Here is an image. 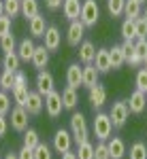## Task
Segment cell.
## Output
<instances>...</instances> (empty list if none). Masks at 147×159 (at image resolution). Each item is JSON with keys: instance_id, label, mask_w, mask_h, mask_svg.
<instances>
[{"instance_id": "obj_50", "label": "cell", "mask_w": 147, "mask_h": 159, "mask_svg": "<svg viewBox=\"0 0 147 159\" xmlns=\"http://www.w3.org/2000/svg\"><path fill=\"white\" fill-rule=\"evenodd\" d=\"M2 159H19V157H17V153H7Z\"/></svg>"}, {"instance_id": "obj_7", "label": "cell", "mask_w": 147, "mask_h": 159, "mask_svg": "<svg viewBox=\"0 0 147 159\" xmlns=\"http://www.w3.org/2000/svg\"><path fill=\"white\" fill-rule=\"evenodd\" d=\"M30 117V112L26 110V106H17L15 104V108H11V127L15 132H22L24 134L26 129H28V119Z\"/></svg>"}, {"instance_id": "obj_57", "label": "cell", "mask_w": 147, "mask_h": 159, "mask_svg": "<svg viewBox=\"0 0 147 159\" xmlns=\"http://www.w3.org/2000/svg\"><path fill=\"white\" fill-rule=\"evenodd\" d=\"M0 89H2V85H0Z\"/></svg>"}, {"instance_id": "obj_23", "label": "cell", "mask_w": 147, "mask_h": 159, "mask_svg": "<svg viewBox=\"0 0 147 159\" xmlns=\"http://www.w3.org/2000/svg\"><path fill=\"white\" fill-rule=\"evenodd\" d=\"M62 102H64V108L66 110H75L77 104H79V93H77V89L66 85V89L62 91Z\"/></svg>"}, {"instance_id": "obj_27", "label": "cell", "mask_w": 147, "mask_h": 159, "mask_svg": "<svg viewBox=\"0 0 147 159\" xmlns=\"http://www.w3.org/2000/svg\"><path fill=\"white\" fill-rule=\"evenodd\" d=\"M22 15L30 21L38 15V0H22Z\"/></svg>"}, {"instance_id": "obj_37", "label": "cell", "mask_w": 147, "mask_h": 159, "mask_svg": "<svg viewBox=\"0 0 147 159\" xmlns=\"http://www.w3.org/2000/svg\"><path fill=\"white\" fill-rule=\"evenodd\" d=\"M34 159H53L51 147L47 142H38V147L34 148Z\"/></svg>"}, {"instance_id": "obj_10", "label": "cell", "mask_w": 147, "mask_h": 159, "mask_svg": "<svg viewBox=\"0 0 147 159\" xmlns=\"http://www.w3.org/2000/svg\"><path fill=\"white\" fill-rule=\"evenodd\" d=\"M87 100H90V104H92L94 110H100L105 106V102H107V87L98 83L92 89H87Z\"/></svg>"}, {"instance_id": "obj_41", "label": "cell", "mask_w": 147, "mask_h": 159, "mask_svg": "<svg viewBox=\"0 0 147 159\" xmlns=\"http://www.w3.org/2000/svg\"><path fill=\"white\" fill-rule=\"evenodd\" d=\"M135 24H136V38H147V19L139 17V19H135Z\"/></svg>"}, {"instance_id": "obj_16", "label": "cell", "mask_w": 147, "mask_h": 159, "mask_svg": "<svg viewBox=\"0 0 147 159\" xmlns=\"http://www.w3.org/2000/svg\"><path fill=\"white\" fill-rule=\"evenodd\" d=\"M107 147H109V155H111V159H124L126 157V142H124L122 138H109L107 140Z\"/></svg>"}, {"instance_id": "obj_14", "label": "cell", "mask_w": 147, "mask_h": 159, "mask_svg": "<svg viewBox=\"0 0 147 159\" xmlns=\"http://www.w3.org/2000/svg\"><path fill=\"white\" fill-rule=\"evenodd\" d=\"M66 85L75 89L83 85V68H79V64H71L66 68Z\"/></svg>"}, {"instance_id": "obj_51", "label": "cell", "mask_w": 147, "mask_h": 159, "mask_svg": "<svg viewBox=\"0 0 147 159\" xmlns=\"http://www.w3.org/2000/svg\"><path fill=\"white\" fill-rule=\"evenodd\" d=\"M4 15V0H0V17Z\"/></svg>"}, {"instance_id": "obj_29", "label": "cell", "mask_w": 147, "mask_h": 159, "mask_svg": "<svg viewBox=\"0 0 147 159\" xmlns=\"http://www.w3.org/2000/svg\"><path fill=\"white\" fill-rule=\"evenodd\" d=\"M124 7H126V0H107V11L111 17L124 15Z\"/></svg>"}, {"instance_id": "obj_20", "label": "cell", "mask_w": 147, "mask_h": 159, "mask_svg": "<svg viewBox=\"0 0 147 159\" xmlns=\"http://www.w3.org/2000/svg\"><path fill=\"white\" fill-rule=\"evenodd\" d=\"M81 0H64V4H62V13H64V17L68 19V21H75V19H79V15H81Z\"/></svg>"}, {"instance_id": "obj_26", "label": "cell", "mask_w": 147, "mask_h": 159, "mask_svg": "<svg viewBox=\"0 0 147 159\" xmlns=\"http://www.w3.org/2000/svg\"><path fill=\"white\" fill-rule=\"evenodd\" d=\"M19 55H17V51H13V53H4V57H2V68L4 70H11V72H17L19 70Z\"/></svg>"}, {"instance_id": "obj_22", "label": "cell", "mask_w": 147, "mask_h": 159, "mask_svg": "<svg viewBox=\"0 0 147 159\" xmlns=\"http://www.w3.org/2000/svg\"><path fill=\"white\" fill-rule=\"evenodd\" d=\"M98 76H100V70L94 64H86L83 66V87L92 89L94 85H98Z\"/></svg>"}, {"instance_id": "obj_12", "label": "cell", "mask_w": 147, "mask_h": 159, "mask_svg": "<svg viewBox=\"0 0 147 159\" xmlns=\"http://www.w3.org/2000/svg\"><path fill=\"white\" fill-rule=\"evenodd\" d=\"M128 108H130V112H135V115H141L147 108V93L145 91L135 89L130 93V100H128Z\"/></svg>"}, {"instance_id": "obj_47", "label": "cell", "mask_w": 147, "mask_h": 159, "mask_svg": "<svg viewBox=\"0 0 147 159\" xmlns=\"http://www.w3.org/2000/svg\"><path fill=\"white\" fill-rule=\"evenodd\" d=\"M62 4H64V0H45V7L49 11H58V9H62Z\"/></svg>"}, {"instance_id": "obj_33", "label": "cell", "mask_w": 147, "mask_h": 159, "mask_svg": "<svg viewBox=\"0 0 147 159\" xmlns=\"http://www.w3.org/2000/svg\"><path fill=\"white\" fill-rule=\"evenodd\" d=\"M0 85H2V89L4 91H9V89H15V72H11V70H2V74H0Z\"/></svg>"}, {"instance_id": "obj_38", "label": "cell", "mask_w": 147, "mask_h": 159, "mask_svg": "<svg viewBox=\"0 0 147 159\" xmlns=\"http://www.w3.org/2000/svg\"><path fill=\"white\" fill-rule=\"evenodd\" d=\"M11 112V98H9V93L4 91V89H0V115H9Z\"/></svg>"}, {"instance_id": "obj_13", "label": "cell", "mask_w": 147, "mask_h": 159, "mask_svg": "<svg viewBox=\"0 0 147 159\" xmlns=\"http://www.w3.org/2000/svg\"><path fill=\"white\" fill-rule=\"evenodd\" d=\"M43 108H45V98H43L38 91H30V93H28V102H26V110L37 117V115L43 112Z\"/></svg>"}, {"instance_id": "obj_8", "label": "cell", "mask_w": 147, "mask_h": 159, "mask_svg": "<svg viewBox=\"0 0 147 159\" xmlns=\"http://www.w3.org/2000/svg\"><path fill=\"white\" fill-rule=\"evenodd\" d=\"M83 34H86V25L81 19H75L71 21L68 25V32H66V43L71 45V47H79L81 43H83Z\"/></svg>"}, {"instance_id": "obj_40", "label": "cell", "mask_w": 147, "mask_h": 159, "mask_svg": "<svg viewBox=\"0 0 147 159\" xmlns=\"http://www.w3.org/2000/svg\"><path fill=\"white\" fill-rule=\"evenodd\" d=\"M135 85H136V89H141V91H145V93H147V70H145V68H141V70L136 72Z\"/></svg>"}, {"instance_id": "obj_15", "label": "cell", "mask_w": 147, "mask_h": 159, "mask_svg": "<svg viewBox=\"0 0 147 159\" xmlns=\"http://www.w3.org/2000/svg\"><path fill=\"white\" fill-rule=\"evenodd\" d=\"M28 28H30V34H32V38H43L49 25H47V21H45V17L38 13L37 17H32V19L28 21Z\"/></svg>"}, {"instance_id": "obj_9", "label": "cell", "mask_w": 147, "mask_h": 159, "mask_svg": "<svg viewBox=\"0 0 147 159\" xmlns=\"http://www.w3.org/2000/svg\"><path fill=\"white\" fill-rule=\"evenodd\" d=\"M56 89V79H53V74L49 72V70H38L37 74V91L45 98L47 93H51Z\"/></svg>"}, {"instance_id": "obj_11", "label": "cell", "mask_w": 147, "mask_h": 159, "mask_svg": "<svg viewBox=\"0 0 147 159\" xmlns=\"http://www.w3.org/2000/svg\"><path fill=\"white\" fill-rule=\"evenodd\" d=\"M43 45L47 47L49 53H53V51L60 49L62 34H60V30H58L56 25H49V28H47V32H45V36H43Z\"/></svg>"}, {"instance_id": "obj_25", "label": "cell", "mask_w": 147, "mask_h": 159, "mask_svg": "<svg viewBox=\"0 0 147 159\" xmlns=\"http://www.w3.org/2000/svg\"><path fill=\"white\" fill-rule=\"evenodd\" d=\"M109 55H111V66H113V70L122 68L124 64H126V55H124L122 45H113V49H109Z\"/></svg>"}, {"instance_id": "obj_34", "label": "cell", "mask_w": 147, "mask_h": 159, "mask_svg": "<svg viewBox=\"0 0 147 159\" xmlns=\"http://www.w3.org/2000/svg\"><path fill=\"white\" fill-rule=\"evenodd\" d=\"M0 49L4 53H13L17 51V40H15V34H7V36L0 38Z\"/></svg>"}, {"instance_id": "obj_18", "label": "cell", "mask_w": 147, "mask_h": 159, "mask_svg": "<svg viewBox=\"0 0 147 159\" xmlns=\"http://www.w3.org/2000/svg\"><path fill=\"white\" fill-rule=\"evenodd\" d=\"M37 70H45L49 64V51L45 45H37V49H34V55H32V61H30Z\"/></svg>"}, {"instance_id": "obj_6", "label": "cell", "mask_w": 147, "mask_h": 159, "mask_svg": "<svg viewBox=\"0 0 147 159\" xmlns=\"http://www.w3.org/2000/svg\"><path fill=\"white\" fill-rule=\"evenodd\" d=\"M73 142H75V140H73V134H71L68 129L60 127V129L53 134V142H51V144H53V151L62 155V153L73 151Z\"/></svg>"}, {"instance_id": "obj_35", "label": "cell", "mask_w": 147, "mask_h": 159, "mask_svg": "<svg viewBox=\"0 0 147 159\" xmlns=\"http://www.w3.org/2000/svg\"><path fill=\"white\" fill-rule=\"evenodd\" d=\"M77 157L79 159H94V144L86 140L83 144H79L77 147Z\"/></svg>"}, {"instance_id": "obj_54", "label": "cell", "mask_w": 147, "mask_h": 159, "mask_svg": "<svg viewBox=\"0 0 147 159\" xmlns=\"http://www.w3.org/2000/svg\"><path fill=\"white\" fill-rule=\"evenodd\" d=\"M139 2H141V4H145V2H147V0H139Z\"/></svg>"}, {"instance_id": "obj_1", "label": "cell", "mask_w": 147, "mask_h": 159, "mask_svg": "<svg viewBox=\"0 0 147 159\" xmlns=\"http://www.w3.org/2000/svg\"><path fill=\"white\" fill-rule=\"evenodd\" d=\"M71 134H73L75 144H83L86 140H90V129H87V121L83 117V112H73L71 115Z\"/></svg>"}, {"instance_id": "obj_56", "label": "cell", "mask_w": 147, "mask_h": 159, "mask_svg": "<svg viewBox=\"0 0 147 159\" xmlns=\"http://www.w3.org/2000/svg\"><path fill=\"white\" fill-rule=\"evenodd\" d=\"M0 159H2V155H0Z\"/></svg>"}, {"instance_id": "obj_53", "label": "cell", "mask_w": 147, "mask_h": 159, "mask_svg": "<svg viewBox=\"0 0 147 159\" xmlns=\"http://www.w3.org/2000/svg\"><path fill=\"white\" fill-rule=\"evenodd\" d=\"M143 17H145V19H147V9H145V13H143Z\"/></svg>"}, {"instance_id": "obj_36", "label": "cell", "mask_w": 147, "mask_h": 159, "mask_svg": "<svg viewBox=\"0 0 147 159\" xmlns=\"http://www.w3.org/2000/svg\"><path fill=\"white\" fill-rule=\"evenodd\" d=\"M130 159H147V144L145 142H135L130 147Z\"/></svg>"}, {"instance_id": "obj_4", "label": "cell", "mask_w": 147, "mask_h": 159, "mask_svg": "<svg viewBox=\"0 0 147 159\" xmlns=\"http://www.w3.org/2000/svg\"><path fill=\"white\" fill-rule=\"evenodd\" d=\"M109 117H111V121H113V127H115V129L124 127L126 121H128V117H130L128 102H126V100H117V102H113V106H111V110H109Z\"/></svg>"}, {"instance_id": "obj_5", "label": "cell", "mask_w": 147, "mask_h": 159, "mask_svg": "<svg viewBox=\"0 0 147 159\" xmlns=\"http://www.w3.org/2000/svg\"><path fill=\"white\" fill-rule=\"evenodd\" d=\"M64 110V102H62V93L60 91H51L45 96V112L49 115V119H58Z\"/></svg>"}, {"instance_id": "obj_32", "label": "cell", "mask_w": 147, "mask_h": 159, "mask_svg": "<svg viewBox=\"0 0 147 159\" xmlns=\"http://www.w3.org/2000/svg\"><path fill=\"white\" fill-rule=\"evenodd\" d=\"M28 93H30L28 85L15 87V89H13V100H15V104H17V106H26V102H28Z\"/></svg>"}, {"instance_id": "obj_39", "label": "cell", "mask_w": 147, "mask_h": 159, "mask_svg": "<svg viewBox=\"0 0 147 159\" xmlns=\"http://www.w3.org/2000/svg\"><path fill=\"white\" fill-rule=\"evenodd\" d=\"M94 159H111L109 155V147H107V142H98L96 147H94Z\"/></svg>"}, {"instance_id": "obj_28", "label": "cell", "mask_w": 147, "mask_h": 159, "mask_svg": "<svg viewBox=\"0 0 147 159\" xmlns=\"http://www.w3.org/2000/svg\"><path fill=\"white\" fill-rule=\"evenodd\" d=\"M120 32H122L124 40H136V24L132 19H126L120 28Z\"/></svg>"}, {"instance_id": "obj_46", "label": "cell", "mask_w": 147, "mask_h": 159, "mask_svg": "<svg viewBox=\"0 0 147 159\" xmlns=\"http://www.w3.org/2000/svg\"><path fill=\"white\" fill-rule=\"evenodd\" d=\"M24 85H28V79H26V74L22 70H17L15 72V87H24Z\"/></svg>"}, {"instance_id": "obj_30", "label": "cell", "mask_w": 147, "mask_h": 159, "mask_svg": "<svg viewBox=\"0 0 147 159\" xmlns=\"http://www.w3.org/2000/svg\"><path fill=\"white\" fill-rule=\"evenodd\" d=\"M38 142H41L38 132H37V129H32V127H28V129L24 132V144H26V147H30V148H37Z\"/></svg>"}, {"instance_id": "obj_49", "label": "cell", "mask_w": 147, "mask_h": 159, "mask_svg": "<svg viewBox=\"0 0 147 159\" xmlns=\"http://www.w3.org/2000/svg\"><path fill=\"white\" fill-rule=\"evenodd\" d=\"M60 157H62V159H79V157H77V153H73V151H68V153H62Z\"/></svg>"}, {"instance_id": "obj_3", "label": "cell", "mask_w": 147, "mask_h": 159, "mask_svg": "<svg viewBox=\"0 0 147 159\" xmlns=\"http://www.w3.org/2000/svg\"><path fill=\"white\" fill-rule=\"evenodd\" d=\"M98 17H100V7H98L96 0H83L81 4V15L79 19L83 21L86 28H94L98 24Z\"/></svg>"}, {"instance_id": "obj_21", "label": "cell", "mask_w": 147, "mask_h": 159, "mask_svg": "<svg viewBox=\"0 0 147 159\" xmlns=\"http://www.w3.org/2000/svg\"><path fill=\"white\" fill-rule=\"evenodd\" d=\"M94 66H96L100 74L102 72H109L113 70V66H111V55H109V49H96V57H94Z\"/></svg>"}, {"instance_id": "obj_44", "label": "cell", "mask_w": 147, "mask_h": 159, "mask_svg": "<svg viewBox=\"0 0 147 159\" xmlns=\"http://www.w3.org/2000/svg\"><path fill=\"white\" fill-rule=\"evenodd\" d=\"M135 51L139 55H145L147 53V38H136L135 40Z\"/></svg>"}, {"instance_id": "obj_31", "label": "cell", "mask_w": 147, "mask_h": 159, "mask_svg": "<svg viewBox=\"0 0 147 159\" xmlns=\"http://www.w3.org/2000/svg\"><path fill=\"white\" fill-rule=\"evenodd\" d=\"M22 13V0H4V15L9 17H17Z\"/></svg>"}, {"instance_id": "obj_2", "label": "cell", "mask_w": 147, "mask_h": 159, "mask_svg": "<svg viewBox=\"0 0 147 159\" xmlns=\"http://www.w3.org/2000/svg\"><path fill=\"white\" fill-rule=\"evenodd\" d=\"M92 129H94V136H96L98 140L107 142L111 138V132H113V121H111L109 112H96Z\"/></svg>"}, {"instance_id": "obj_24", "label": "cell", "mask_w": 147, "mask_h": 159, "mask_svg": "<svg viewBox=\"0 0 147 159\" xmlns=\"http://www.w3.org/2000/svg\"><path fill=\"white\" fill-rule=\"evenodd\" d=\"M141 13H143V4L139 2V0H126V7H124V15H126V19H139L141 17Z\"/></svg>"}, {"instance_id": "obj_42", "label": "cell", "mask_w": 147, "mask_h": 159, "mask_svg": "<svg viewBox=\"0 0 147 159\" xmlns=\"http://www.w3.org/2000/svg\"><path fill=\"white\" fill-rule=\"evenodd\" d=\"M11 34V17L9 15H2L0 17V38Z\"/></svg>"}, {"instance_id": "obj_17", "label": "cell", "mask_w": 147, "mask_h": 159, "mask_svg": "<svg viewBox=\"0 0 147 159\" xmlns=\"http://www.w3.org/2000/svg\"><path fill=\"white\" fill-rule=\"evenodd\" d=\"M34 49H37L34 38H24V40H19V45H17V55H19V60L22 61H32Z\"/></svg>"}, {"instance_id": "obj_43", "label": "cell", "mask_w": 147, "mask_h": 159, "mask_svg": "<svg viewBox=\"0 0 147 159\" xmlns=\"http://www.w3.org/2000/svg\"><path fill=\"white\" fill-rule=\"evenodd\" d=\"M126 64L132 66V68H141V66H143V55H139L136 51H132V53L126 57Z\"/></svg>"}, {"instance_id": "obj_19", "label": "cell", "mask_w": 147, "mask_h": 159, "mask_svg": "<svg viewBox=\"0 0 147 159\" xmlns=\"http://www.w3.org/2000/svg\"><path fill=\"white\" fill-rule=\"evenodd\" d=\"M94 57H96V47L92 40H83L79 45V61L86 66V64H94Z\"/></svg>"}, {"instance_id": "obj_52", "label": "cell", "mask_w": 147, "mask_h": 159, "mask_svg": "<svg viewBox=\"0 0 147 159\" xmlns=\"http://www.w3.org/2000/svg\"><path fill=\"white\" fill-rule=\"evenodd\" d=\"M143 68H145V70H147V53H145V55H143Z\"/></svg>"}, {"instance_id": "obj_45", "label": "cell", "mask_w": 147, "mask_h": 159, "mask_svg": "<svg viewBox=\"0 0 147 159\" xmlns=\"http://www.w3.org/2000/svg\"><path fill=\"white\" fill-rule=\"evenodd\" d=\"M17 157L19 159H34V148H30V147H22L19 151H17Z\"/></svg>"}, {"instance_id": "obj_55", "label": "cell", "mask_w": 147, "mask_h": 159, "mask_svg": "<svg viewBox=\"0 0 147 159\" xmlns=\"http://www.w3.org/2000/svg\"><path fill=\"white\" fill-rule=\"evenodd\" d=\"M0 66H2V57H0Z\"/></svg>"}, {"instance_id": "obj_48", "label": "cell", "mask_w": 147, "mask_h": 159, "mask_svg": "<svg viewBox=\"0 0 147 159\" xmlns=\"http://www.w3.org/2000/svg\"><path fill=\"white\" fill-rule=\"evenodd\" d=\"M7 129H9L7 117H4V115H0V136H4V134H7Z\"/></svg>"}]
</instances>
